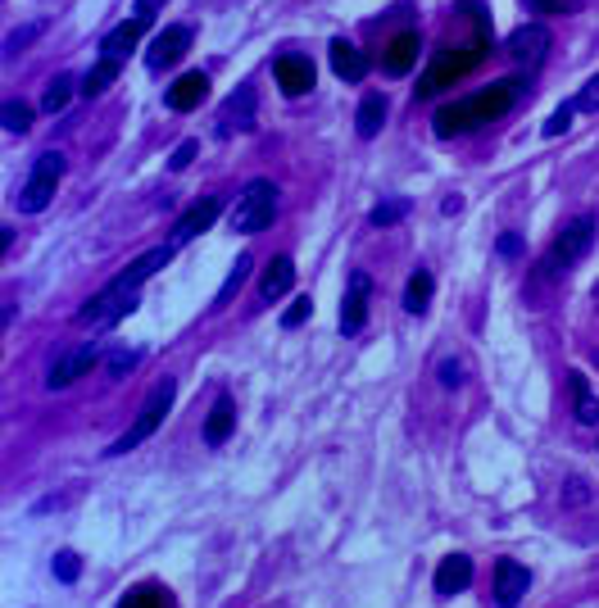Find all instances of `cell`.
Wrapping results in <instances>:
<instances>
[{
  "mask_svg": "<svg viewBox=\"0 0 599 608\" xmlns=\"http://www.w3.org/2000/svg\"><path fill=\"white\" fill-rule=\"evenodd\" d=\"M572 114H577V109H572V105H559V109H554V114H550V123H545V137H563V132L572 128Z\"/></svg>",
  "mask_w": 599,
  "mask_h": 608,
  "instance_id": "d590c367",
  "label": "cell"
},
{
  "mask_svg": "<svg viewBox=\"0 0 599 608\" xmlns=\"http://www.w3.org/2000/svg\"><path fill=\"white\" fill-rule=\"evenodd\" d=\"M218 214H223V196H205L196 200V205L187 209V214L173 223V246H187V241H196L200 232H209V227L218 223Z\"/></svg>",
  "mask_w": 599,
  "mask_h": 608,
  "instance_id": "4fadbf2b",
  "label": "cell"
},
{
  "mask_svg": "<svg viewBox=\"0 0 599 608\" xmlns=\"http://www.w3.org/2000/svg\"><path fill=\"white\" fill-rule=\"evenodd\" d=\"M0 118H5V132H28L32 128V105L28 100H5V109H0Z\"/></svg>",
  "mask_w": 599,
  "mask_h": 608,
  "instance_id": "f546056e",
  "label": "cell"
},
{
  "mask_svg": "<svg viewBox=\"0 0 599 608\" xmlns=\"http://www.w3.org/2000/svg\"><path fill=\"white\" fill-rule=\"evenodd\" d=\"M196 141H182V146H177L173 150V155H168V168H173V173H182V168H187L191 164V159H196Z\"/></svg>",
  "mask_w": 599,
  "mask_h": 608,
  "instance_id": "f35d334b",
  "label": "cell"
},
{
  "mask_svg": "<svg viewBox=\"0 0 599 608\" xmlns=\"http://www.w3.org/2000/svg\"><path fill=\"white\" fill-rule=\"evenodd\" d=\"M295 286V264L286 255H277V259H268V268H264V277H259V295H264L268 304L273 300H282L286 291Z\"/></svg>",
  "mask_w": 599,
  "mask_h": 608,
  "instance_id": "603a6c76",
  "label": "cell"
},
{
  "mask_svg": "<svg viewBox=\"0 0 599 608\" xmlns=\"http://www.w3.org/2000/svg\"><path fill=\"white\" fill-rule=\"evenodd\" d=\"M173 250H177L173 241H168V246H155V250H146V255H141V259H132V264H128V268H123V273L114 277V282H118V286H128V291H141V282H146V277H155L159 268H164L168 259H173Z\"/></svg>",
  "mask_w": 599,
  "mask_h": 608,
  "instance_id": "e0dca14e",
  "label": "cell"
},
{
  "mask_svg": "<svg viewBox=\"0 0 599 608\" xmlns=\"http://www.w3.org/2000/svg\"><path fill=\"white\" fill-rule=\"evenodd\" d=\"M59 177H64V155L59 150H46V155H37V164H32L28 182H23L19 191V209L23 214H41V209L50 205V196H55Z\"/></svg>",
  "mask_w": 599,
  "mask_h": 608,
  "instance_id": "8992f818",
  "label": "cell"
},
{
  "mask_svg": "<svg viewBox=\"0 0 599 608\" xmlns=\"http://www.w3.org/2000/svg\"><path fill=\"white\" fill-rule=\"evenodd\" d=\"M173 395H177V382H173V377H164V382H159L155 391L146 395V404H141L137 422H132L128 432H123V436H118V441H114V445H109V450H105L109 459H118V454H132V450H137L141 441H150V436L159 432V422L168 418V409H173Z\"/></svg>",
  "mask_w": 599,
  "mask_h": 608,
  "instance_id": "3957f363",
  "label": "cell"
},
{
  "mask_svg": "<svg viewBox=\"0 0 599 608\" xmlns=\"http://www.w3.org/2000/svg\"><path fill=\"white\" fill-rule=\"evenodd\" d=\"M273 78H277V87H282L286 96H305V91H314L318 73H314V59H309V55L286 50V55L273 59Z\"/></svg>",
  "mask_w": 599,
  "mask_h": 608,
  "instance_id": "9c48e42d",
  "label": "cell"
},
{
  "mask_svg": "<svg viewBox=\"0 0 599 608\" xmlns=\"http://www.w3.org/2000/svg\"><path fill=\"white\" fill-rule=\"evenodd\" d=\"M441 386H445V391H454V386H463V368H459V363H454V359H445V363H441Z\"/></svg>",
  "mask_w": 599,
  "mask_h": 608,
  "instance_id": "60d3db41",
  "label": "cell"
},
{
  "mask_svg": "<svg viewBox=\"0 0 599 608\" xmlns=\"http://www.w3.org/2000/svg\"><path fill=\"white\" fill-rule=\"evenodd\" d=\"M527 590H531V572L522 568L518 559H500V563H495V577H491L495 604H500V608H518Z\"/></svg>",
  "mask_w": 599,
  "mask_h": 608,
  "instance_id": "8fae6325",
  "label": "cell"
},
{
  "mask_svg": "<svg viewBox=\"0 0 599 608\" xmlns=\"http://www.w3.org/2000/svg\"><path fill=\"white\" fill-rule=\"evenodd\" d=\"M563 500H572V504L586 500V481H568V491H563Z\"/></svg>",
  "mask_w": 599,
  "mask_h": 608,
  "instance_id": "7bdbcfd3",
  "label": "cell"
},
{
  "mask_svg": "<svg viewBox=\"0 0 599 608\" xmlns=\"http://www.w3.org/2000/svg\"><path fill=\"white\" fill-rule=\"evenodd\" d=\"M255 128V91L241 87L227 96V105L218 109V137H232V132H250Z\"/></svg>",
  "mask_w": 599,
  "mask_h": 608,
  "instance_id": "9a60e30c",
  "label": "cell"
},
{
  "mask_svg": "<svg viewBox=\"0 0 599 608\" xmlns=\"http://www.w3.org/2000/svg\"><path fill=\"white\" fill-rule=\"evenodd\" d=\"M55 577H59V581H78V577H82L78 554H59V559H55Z\"/></svg>",
  "mask_w": 599,
  "mask_h": 608,
  "instance_id": "74e56055",
  "label": "cell"
},
{
  "mask_svg": "<svg viewBox=\"0 0 599 608\" xmlns=\"http://www.w3.org/2000/svg\"><path fill=\"white\" fill-rule=\"evenodd\" d=\"M132 309H137V291H128V286L109 282L105 291L91 295V300H87V309L78 314V323H82V327H114L118 318H128Z\"/></svg>",
  "mask_w": 599,
  "mask_h": 608,
  "instance_id": "52a82bcc",
  "label": "cell"
},
{
  "mask_svg": "<svg viewBox=\"0 0 599 608\" xmlns=\"http://www.w3.org/2000/svg\"><path fill=\"white\" fill-rule=\"evenodd\" d=\"M100 354H105V350H100L96 341H87V345H82V350H69V354H59V359L50 363V373H46V386H50V391H64V386H73V382H78V377H82V373H87V368H91V363L100 359Z\"/></svg>",
  "mask_w": 599,
  "mask_h": 608,
  "instance_id": "7c38bea8",
  "label": "cell"
},
{
  "mask_svg": "<svg viewBox=\"0 0 599 608\" xmlns=\"http://www.w3.org/2000/svg\"><path fill=\"white\" fill-rule=\"evenodd\" d=\"M114 78H118V59H105V55H100L96 64H91V73H87V78H82V96H91V100H96L100 91H105Z\"/></svg>",
  "mask_w": 599,
  "mask_h": 608,
  "instance_id": "4316f807",
  "label": "cell"
},
{
  "mask_svg": "<svg viewBox=\"0 0 599 608\" xmlns=\"http://www.w3.org/2000/svg\"><path fill=\"white\" fill-rule=\"evenodd\" d=\"M522 91H527V87H522L518 78H504V82H495V87L472 91V96L454 100V105H445L441 114H436V132H441V137H459V132L486 128V123L504 118L513 105H518Z\"/></svg>",
  "mask_w": 599,
  "mask_h": 608,
  "instance_id": "6da1fadb",
  "label": "cell"
},
{
  "mask_svg": "<svg viewBox=\"0 0 599 608\" xmlns=\"http://www.w3.org/2000/svg\"><path fill=\"white\" fill-rule=\"evenodd\" d=\"M418 50H423L418 32H400V37L386 46V55H382V73H386V78H404V73L418 64Z\"/></svg>",
  "mask_w": 599,
  "mask_h": 608,
  "instance_id": "d6986e66",
  "label": "cell"
},
{
  "mask_svg": "<svg viewBox=\"0 0 599 608\" xmlns=\"http://www.w3.org/2000/svg\"><path fill=\"white\" fill-rule=\"evenodd\" d=\"M41 37V23H32V28H19V32H10V41H5V59H19L23 50L32 46V41Z\"/></svg>",
  "mask_w": 599,
  "mask_h": 608,
  "instance_id": "836d02e7",
  "label": "cell"
},
{
  "mask_svg": "<svg viewBox=\"0 0 599 608\" xmlns=\"http://www.w3.org/2000/svg\"><path fill=\"white\" fill-rule=\"evenodd\" d=\"M568 395H572V418L581 422V427H595L599 422V400L590 395L586 377L581 373H568Z\"/></svg>",
  "mask_w": 599,
  "mask_h": 608,
  "instance_id": "cb8c5ba5",
  "label": "cell"
},
{
  "mask_svg": "<svg viewBox=\"0 0 599 608\" xmlns=\"http://www.w3.org/2000/svg\"><path fill=\"white\" fill-rule=\"evenodd\" d=\"M531 5L541 14H572V10H581L586 0H531Z\"/></svg>",
  "mask_w": 599,
  "mask_h": 608,
  "instance_id": "ab89813d",
  "label": "cell"
},
{
  "mask_svg": "<svg viewBox=\"0 0 599 608\" xmlns=\"http://www.w3.org/2000/svg\"><path fill=\"white\" fill-rule=\"evenodd\" d=\"M590 246H595V218H590V214L572 218V223L559 232L554 250L545 255V264H541V282H559V277L568 273V264H577V259L586 255Z\"/></svg>",
  "mask_w": 599,
  "mask_h": 608,
  "instance_id": "277c9868",
  "label": "cell"
},
{
  "mask_svg": "<svg viewBox=\"0 0 599 608\" xmlns=\"http://www.w3.org/2000/svg\"><path fill=\"white\" fill-rule=\"evenodd\" d=\"M250 268H255V264H250V255H241V259H236V264H232V273H227V282H223V291H218V300H214V309H223V304H232V295L241 291V286H246Z\"/></svg>",
  "mask_w": 599,
  "mask_h": 608,
  "instance_id": "f1b7e54d",
  "label": "cell"
},
{
  "mask_svg": "<svg viewBox=\"0 0 599 608\" xmlns=\"http://www.w3.org/2000/svg\"><path fill=\"white\" fill-rule=\"evenodd\" d=\"M354 123H359V137H364V141H373L377 132L386 128V96H382V91H368L364 105H359V118H354Z\"/></svg>",
  "mask_w": 599,
  "mask_h": 608,
  "instance_id": "484cf974",
  "label": "cell"
},
{
  "mask_svg": "<svg viewBox=\"0 0 599 608\" xmlns=\"http://www.w3.org/2000/svg\"><path fill=\"white\" fill-rule=\"evenodd\" d=\"M572 109H586V114H595V109H599V73L586 82V87L577 91V100H572Z\"/></svg>",
  "mask_w": 599,
  "mask_h": 608,
  "instance_id": "8d00e7d4",
  "label": "cell"
},
{
  "mask_svg": "<svg viewBox=\"0 0 599 608\" xmlns=\"http://www.w3.org/2000/svg\"><path fill=\"white\" fill-rule=\"evenodd\" d=\"M205 91H209V73L205 69H191V73H182V78L168 87V109H177V114H191V109L205 100Z\"/></svg>",
  "mask_w": 599,
  "mask_h": 608,
  "instance_id": "2e32d148",
  "label": "cell"
},
{
  "mask_svg": "<svg viewBox=\"0 0 599 608\" xmlns=\"http://www.w3.org/2000/svg\"><path fill=\"white\" fill-rule=\"evenodd\" d=\"M309 314H314V300H309V295H300V300H295L291 309L282 314V327H286V332H295V327L309 323Z\"/></svg>",
  "mask_w": 599,
  "mask_h": 608,
  "instance_id": "e575fe53",
  "label": "cell"
},
{
  "mask_svg": "<svg viewBox=\"0 0 599 608\" xmlns=\"http://www.w3.org/2000/svg\"><path fill=\"white\" fill-rule=\"evenodd\" d=\"M332 69H336V78H341V82H364L368 55L359 46H350L345 37H336L332 41Z\"/></svg>",
  "mask_w": 599,
  "mask_h": 608,
  "instance_id": "7402d4cb",
  "label": "cell"
},
{
  "mask_svg": "<svg viewBox=\"0 0 599 608\" xmlns=\"http://www.w3.org/2000/svg\"><path fill=\"white\" fill-rule=\"evenodd\" d=\"M472 586V559L468 554H445L441 568H436V595L441 599H454L459 590Z\"/></svg>",
  "mask_w": 599,
  "mask_h": 608,
  "instance_id": "ac0fdd59",
  "label": "cell"
},
{
  "mask_svg": "<svg viewBox=\"0 0 599 608\" xmlns=\"http://www.w3.org/2000/svg\"><path fill=\"white\" fill-rule=\"evenodd\" d=\"M432 291H436L432 268H413L409 286H404V309H409V314H427V304H432Z\"/></svg>",
  "mask_w": 599,
  "mask_h": 608,
  "instance_id": "d4e9b609",
  "label": "cell"
},
{
  "mask_svg": "<svg viewBox=\"0 0 599 608\" xmlns=\"http://www.w3.org/2000/svg\"><path fill=\"white\" fill-rule=\"evenodd\" d=\"M137 363H141L137 350H109V354H105V373H109V377H128Z\"/></svg>",
  "mask_w": 599,
  "mask_h": 608,
  "instance_id": "d6a6232c",
  "label": "cell"
},
{
  "mask_svg": "<svg viewBox=\"0 0 599 608\" xmlns=\"http://www.w3.org/2000/svg\"><path fill=\"white\" fill-rule=\"evenodd\" d=\"M232 432H236V404H232V395H218L209 418H205V445L218 450V445L232 441Z\"/></svg>",
  "mask_w": 599,
  "mask_h": 608,
  "instance_id": "44dd1931",
  "label": "cell"
},
{
  "mask_svg": "<svg viewBox=\"0 0 599 608\" xmlns=\"http://www.w3.org/2000/svg\"><path fill=\"white\" fill-rule=\"evenodd\" d=\"M146 28H150L146 14H137V19H123V23H118V28L105 37V46H100V50H105V59H118V64H123V59L132 55V46L141 41V32H146Z\"/></svg>",
  "mask_w": 599,
  "mask_h": 608,
  "instance_id": "ffe728a7",
  "label": "cell"
},
{
  "mask_svg": "<svg viewBox=\"0 0 599 608\" xmlns=\"http://www.w3.org/2000/svg\"><path fill=\"white\" fill-rule=\"evenodd\" d=\"M500 255H504V259H518V255H522V236H518V232L500 236Z\"/></svg>",
  "mask_w": 599,
  "mask_h": 608,
  "instance_id": "b9f144b4",
  "label": "cell"
},
{
  "mask_svg": "<svg viewBox=\"0 0 599 608\" xmlns=\"http://www.w3.org/2000/svg\"><path fill=\"white\" fill-rule=\"evenodd\" d=\"M486 55V37L472 41V46H445L432 55V64H427L423 82H418V96H441L450 82H459L468 69H477Z\"/></svg>",
  "mask_w": 599,
  "mask_h": 608,
  "instance_id": "7a4b0ae2",
  "label": "cell"
},
{
  "mask_svg": "<svg viewBox=\"0 0 599 608\" xmlns=\"http://www.w3.org/2000/svg\"><path fill=\"white\" fill-rule=\"evenodd\" d=\"M191 50V28H182V23H173V28H164L155 41H150L146 50V69L150 73H164L168 64H177V59Z\"/></svg>",
  "mask_w": 599,
  "mask_h": 608,
  "instance_id": "5bb4252c",
  "label": "cell"
},
{
  "mask_svg": "<svg viewBox=\"0 0 599 608\" xmlns=\"http://www.w3.org/2000/svg\"><path fill=\"white\" fill-rule=\"evenodd\" d=\"M168 0H137V14H146V19H155V10H164Z\"/></svg>",
  "mask_w": 599,
  "mask_h": 608,
  "instance_id": "ee69618b",
  "label": "cell"
},
{
  "mask_svg": "<svg viewBox=\"0 0 599 608\" xmlns=\"http://www.w3.org/2000/svg\"><path fill=\"white\" fill-rule=\"evenodd\" d=\"M368 300H373V277H368V273H350V286H345V300H341V332L345 336L364 332Z\"/></svg>",
  "mask_w": 599,
  "mask_h": 608,
  "instance_id": "30bf717a",
  "label": "cell"
},
{
  "mask_svg": "<svg viewBox=\"0 0 599 608\" xmlns=\"http://www.w3.org/2000/svg\"><path fill=\"white\" fill-rule=\"evenodd\" d=\"M69 100H73V78L69 73H59V78H50L46 96H41V109H46V114H59Z\"/></svg>",
  "mask_w": 599,
  "mask_h": 608,
  "instance_id": "83f0119b",
  "label": "cell"
},
{
  "mask_svg": "<svg viewBox=\"0 0 599 608\" xmlns=\"http://www.w3.org/2000/svg\"><path fill=\"white\" fill-rule=\"evenodd\" d=\"M550 28L545 23H522L518 32L509 37V59L518 69H541L545 55H550Z\"/></svg>",
  "mask_w": 599,
  "mask_h": 608,
  "instance_id": "ba28073f",
  "label": "cell"
},
{
  "mask_svg": "<svg viewBox=\"0 0 599 608\" xmlns=\"http://www.w3.org/2000/svg\"><path fill=\"white\" fill-rule=\"evenodd\" d=\"M118 608H168V599H164L159 586H137V590H128V595L118 599Z\"/></svg>",
  "mask_w": 599,
  "mask_h": 608,
  "instance_id": "4dcf8cb0",
  "label": "cell"
},
{
  "mask_svg": "<svg viewBox=\"0 0 599 608\" xmlns=\"http://www.w3.org/2000/svg\"><path fill=\"white\" fill-rule=\"evenodd\" d=\"M404 214H409V200H382V205L368 214V223H373V227H395Z\"/></svg>",
  "mask_w": 599,
  "mask_h": 608,
  "instance_id": "1f68e13d",
  "label": "cell"
},
{
  "mask_svg": "<svg viewBox=\"0 0 599 608\" xmlns=\"http://www.w3.org/2000/svg\"><path fill=\"white\" fill-rule=\"evenodd\" d=\"M273 218H277V187L268 182V177H255L232 209V232L255 236V232H264Z\"/></svg>",
  "mask_w": 599,
  "mask_h": 608,
  "instance_id": "5b68a950",
  "label": "cell"
}]
</instances>
